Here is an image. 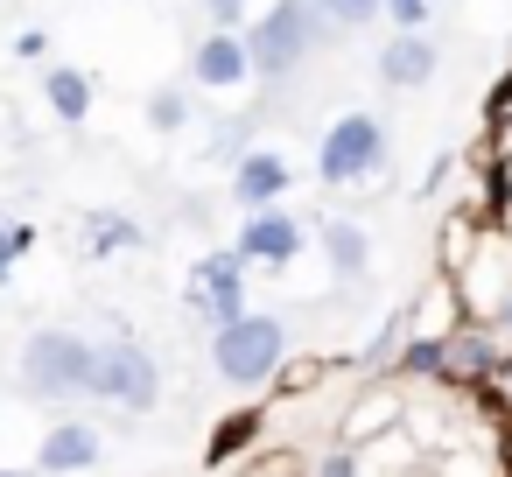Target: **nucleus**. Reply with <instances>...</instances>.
<instances>
[{
    "label": "nucleus",
    "instance_id": "obj_13",
    "mask_svg": "<svg viewBox=\"0 0 512 477\" xmlns=\"http://www.w3.org/2000/svg\"><path fill=\"white\" fill-rule=\"evenodd\" d=\"M316 246H323V260H330L337 281H365V267H372V239H365V225L330 218V225L316 232Z\"/></svg>",
    "mask_w": 512,
    "mask_h": 477
},
{
    "label": "nucleus",
    "instance_id": "obj_17",
    "mask_svg": "<svg viewBox=\"0 0 512 477\" xmlns=\"http://www.w3.org/2000/svg\"><path fill=\"white\" fill-rule=\"evenodd\" d=\"M309 8H316L330 29H365V22L386 15V0H309Z\"/></svg>",
    "mask_w": 512,
    "mask_h": 477
},
{
    "label": "nucleus",
    "instance_id": "obj_15",
    "mask_svg": "<svg viewBox=\"0 0 512 477\" xmlns=\"http://www.w3.org/2000/svg\"><path fill=\"white\" fill-rule=\"evenodd\" d=\"M148 127L155 134H183L190 127V85H155L148 92Z\"/></svg>",
    "mask_w": 512,
    "mask_h": 477
},
{
    "label": "nucleus",
    "instance_id": "obj_18",
    "mask_svg": "<svg viewBox=\"0 0 512 477\" xmlns=\"http://www.w3.org/2000/svg\"><path fill=\"white\" fill-rule=\"evenodd\" d=\"M36 246V225H22V218H0V288L15 281V260Z\"/></svg>",
    "mask_w": 512,
    "mask_h": 477
},
{
    "label": "nucleus",
    "instance_id": "obj_22",
    "mask_svg": "<svg viewBox=\"0 0 512 477\" xmlns=\"http://www.w3.org/2000/svg\"><path fill=\"white\" fill-rule=\"evenodd\" d=\"M197 8H204L211 29H239V36H246V22H253V15H246V0H197Z\"/></svg>",
    "mask_w": 512,
    "mask_h": 477
},
{
    "label": "nucleus",
    "instance_id": "obj_3",
    "mask_svg": "<svg viewBox=\"0 0 512 477\" xmlns=\"http://www.w3.org/2000/svg\"><path fill=\"white\" fill-rule=\"evenodd\" d=\"M85 379H92V337L36 330L22 344V393L29 400H85Z\"/></svg>",
    "mask_w": 512,
    "mask_h": 477
},
{
    "label": "nucleus",
    "instance_id": "obj_21",
    "mask_svg": "<svg viewBox=\"0 0 512 477\" xmlns=\"http://www.w3.org/2000/svg\"><path fill=\"white\" fill-rule=\"evenodd\" d=\"M435 8H442V0H386V22L393 29H428Z\"/></svg>",
    "mask_w": 512,
    "mask_h": 477
},
{
    "label": "nucleus",
    "instance_id": "obj_9",
    "mask_svg": "<svg viewBox=\"0 0 512 477\" xmlns=\"http://www.w3.org/2000/svg\"><path fill=\"white\" fill-rule=\"evenodd\" d=\"M246 78H253L246 36H239V29H204L197 50H190V85H197V92H239Z\"/></svg>",
    "mask_w": 512,
    "mask_h": 477
},
{
    "label": "nucleus",
    "instance_id": "obj_19",
    "mask_svg": "<svg viewBox=\"0 0 512 477\" xmlns=\"http://www.w3.org/2000/svg\"><path fill=\"white\" fill-rule=\"evenodd\" d=\"M253 127H260V113H232L225 134H211V155H232V162H239V155L253 148Z\"/></svg>",
    "mask_w": 512,
    "mask_h": 477
},
{
    "label": "nucleus",
    "instance_id": "obj_2",
    "mask_svg": "<svg viewBox=\"0 0 512 477\" xmlns=\"http://www.w3.org/2000/svg\"><path fill=\"white\" fill-rule=\"evenodd\" d=\"M281 365H288V323L281 316L246 309L239 323H218L211 330V372L225 386H267Z\"/></svg>",
    "mask_w": 512,
    "mask_h": 477
},
{
    "label": "nucleus",
    "instance_id": "obj_7",
    "mask_svg": "<svg viewBox=\"0 0 512 477\" xmlns=\"http://www.w3.org/2000/svg\"><path fill=\"white\" fill-rule=\"evenodd\" d=\"M239 260L246 267H295V253L309 246V225L295 218V211H281V204H267V211H246V225H239Z\"/></svg>",
    "mask_w": 512,
    "mask_h": 477
},
{
    "label": "nucleus",
    "instance_id": "obj_6",
    "mask_svg": "<svg viewBox=\"0 0 512 477\" xmlns=\"http://www.w3.org/2000/svg\"><path fill=\"white\" fill-rule=\"evenodd\" d=\"M190 309H197L211 330L246 316V260H239V246H225V253H204V260L190 267Z\"/></svg>",
    "mask_w": 512,
    "mask_h": 477
},
{
    "label": "nucleus",
    "instance_id": "obj_20",
    "mask_svg": "<svg viewBox=\"0 0 512 477\" xmlns=\"http://www.w3.org/2000/svg\"><path fill=\"white\" fill-rule=\"evenodd\" d=\"M449 358H456V351H449L442 337H414L400 365H407V372H449Z\"/></svg>",
    "mask_w": 512,
    "mask_h": 477
},
{
    "label": "nucleus",
    "instance_id": "obj_8",
    "mask_svg": "<svg viewBox=\"0 0 512 477\" xmlns=\"http://www.w3.org/2000/svg\"><path fill=\"white\" fill-rule=\"evenodd\" d=\"M435 71H442V43H435L428 29H393L386 50L372 57V78H379L386 92H421Z\"/></svg>",
    "mask_w": 512,
    "mask_h": 477
},
{
    "label": "nucleus",
    "instance_id": "obj_1",
    "mask_svg": "<svg viewBox=\"0 0 512 477\" xmlns=\"http://www.w3.org/2000/svg\"><path fill=\"white\" fill-rule=\"evenodd\" d=\"M323 29H330V22L309 8V0H274V8H260V15L246 22V57H253V78H267V85L295 78V71L316 57Z\"/></svg>",
    "mask_w": 512,
    "mask_h": 477
},
{
    "label": "nucleus",
    "instance_id": "obj_4",
    "mask_svg": "<svg viewBox=\"0 0 512 477\" xmlns=\"http://www.w3.org/2000/svg\"><path fill=\"white\" fill-rule=\"evenodd\" d=\"M85 400H113V407H127V414H148V407L162 400V365L148 358V344H134V337H106V344H92Z\"/></svg>",
    "mask_w": 512,
    "mask_h": 477
},
{
    "label": "nucleus",
    "instance_id": "obj_23",
    "mask_svg": "<svg viewBox=\"0 0 512 477\" xmlns=\"http://www.w3.org/2000/svg\"><path fill=\"white\" fill-rule=\"evenodd\" d=\"M316 477H358V456H344V449H337V456H323V463H316Z\"/></svg>",
    "mask_w": 512,
    "mask_h": 477
},
{
    "label": "nucleus",
    "instance_id": "obj_12",
    "mask_svg": "<svg viewBox=\"0 0 512 477\" xmlns=\"http://www.w3.org/2000/svg\"><path fill=\"white\" fill-rule=\"evenodd\" d=\"M43 99H50L57 127H71V134L92 120V78H85L78 64H50V71H43Z\"/></svg>",
    "mask_w": 512,
    "mask_h": 477
},
{
    "label": "nucleus",
    "instance_id": "obj_5",
    "mask_svg": "<svg viewBox=\"0 0 512 477\" xmlns=\"http://www.w3.org/2000/svg\"><path fill=\"white\" fill-rule=\"evenodd\" d=\"M386 120L379 113H344V120H330V134L316 141V176L330 183V190H351V183H365V176H379L386 169Z\"/></svg>",
    "mask_w": 512,
    "mask_h": 477
},
{
    "label": "nucleus",
    "instance_id": "obj_16",
    "mask_svg": "<svg viewBox=\"0 0 512 477\" xmlns=\"http://www.w3.org/2000/svg\"><path fill=\"white\" fill-rule=\"evenodd\" d=\"M253 435H260V414H253V407H239L232 421H218V428H211V449H204V456H211V463H225V456H239Z\"/></svg>",
    "mask_w": 512,
    "mask_h": 477
},
{
    "label": "nucleus",
    "instance_id": "obj_25",
    "mask_svg": "<svg viewBox=\"0 0 512 477\" xmlns=\"http://www.w3.org/2000/svg\"><path fill=\"white\" fill-rule=\"evenodd\" d=\"M0 477H29V470H0Z\"/></svg>",
    "mask_w": 512,
    "mask_h": 477
},
{
    "label": "nucleus",
    "instance_id": "obj_14",
    "mask_svg": "<svg viewBox=\"0 0 512 477\" xmlns=\"http://www.w3.org/2000/svg\"><path fill=\"white\" fill-rule=\"evenodd\" d=\"M85 232H92L85 246H92L99 260H106V253H134V246L148 239V232H141V225H134L127 211H92V218H85Z\"/></svg>",
    "mask_w": 512,
    "mask_h": 477
},
{
    "label": "nucleus",
    "instance_id": "obj_11",
    "mask_svg": "<svg viewBox=\"0 0 512 477\" xmlns=\"http://www.w3.org/2000/svg\"><path fill=\"white\" fill-rule=\"evenodd\" d=\"M106 456V442H99V428H85V421H57L50 435H43V449H36V463L50 470V477H71V470H92Z\"/></svg>",
    "mask_w": 512,
    "mask_h": 477
},
{
    "label": "nucleus",
    "instance_id": "obj_24",
    "mask_svg": "<svg viewBox=\"0 0 512 477\" xmlns=\"http://www.w3.org/2000/svg\"><path fill=\"white\" fill-rule=\"evenodd\" d=\"M498 330H512V288L498 295Z\"/></svg>",
    "mask_w": 512,
    "mask_h": 477
},
{
    "label": "nucleus",
    "instance_id": "obj_10",
    "mask_svg": "<svg viewBox=\"0 0 512 477\" xmlns=\"http://www.w3.org/2000/svg\"><path fill=\"white\" fill-rule=\"evenodd\" d=\"M288 183H295V169H288V155L281 148H246L239 162H232V204L239 211H267V204H281L288 197Z\"/></svg>",
    "mask_w": 512,
    "mask_h": 477
}]
</instances>
